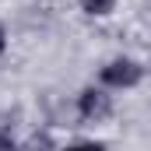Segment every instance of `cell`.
I'll return each mask as SVG.
<instances>
[{
	"mask_svg": "<svg viewBox=\"0 0 151 151\" xmlns=\"http://www.w3.org/2000/svg\"><path fill=\"white\" fill-rule=\"evenodd\" d=\"M102 81L109 88H134L141 81V67L134 60H113L109 67H102Z\"/></svg>",
	"mask_w": 151,
	"mask_h": 151,
	"instance_id": "obj_2",
	"label": "cell"
},
{
	"mask_svg": "<svg viewBox=\"0 0 151 151\" xmlns=\"http://www.w3.org/2000/svg\"><path fill=\"white\" fill-rule=\"evenodd\" d=\"M0 148H14V141H11L7 134H0Z\"/></svg>",
	"mask_w": 151,
	"mask_h": 151,
	"instance_id": "obj_4",
	"label": "cell"
},
{
	"mask_svg": "<svg viewBox=\"0 0 151 151\" xmlns=\"http://www.w3.org/2000/svg\"><path fill=\"white\" fill-rule=\"evenodd\" d=\"M113 7H116V0H81V11L91 14V18H102V14H109Z\"/></svg>",
	"mask_w": 151,
	"mask_h": 151,
	"instance_id": "obj_3",
	"label": "cell"
},
{
	"mask_svg": "<svg viewBox=\"0 0 151 151\" xmlns=\"http://www.w3.org/2000/svg\"><path fill=\"white\" fill-rule=\"evenodd\" d=\"M77 113H81V119H88V123H102V119H109V113H113V99L106 91H99V88H84L81 99H77Z\"/></svg>",
	"mask_w": 151,
	"mask_h": 151,
	"instance_id": "obj_1",
	"label": "cell"
},
{
	"mask_svg": "<svg viewBox=\"0 0 151 151\" xmlns=\"http://www.w3.org/2000/svg\"><path fill=\"white\" fill-rule=\"evenodd\" d=\"M4 46H7V39H4V28H0V53H4Z\"/></svg>",
	"mask_w": 151,
	"mask_h": 151,
	"instance_id": "obj_5",
	"label": "cell"
}]
</instances>
